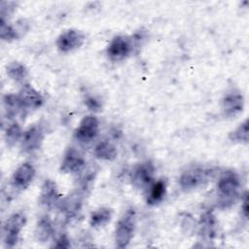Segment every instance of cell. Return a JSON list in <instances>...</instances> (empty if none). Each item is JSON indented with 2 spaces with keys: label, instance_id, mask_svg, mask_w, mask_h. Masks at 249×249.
<instances>
[{
  "label": "cell",
  "instance_id": "6da1fadb",
  "mask_svg": "<svg viewBox=\"0 0 249 249\" xmlns=\"http://www.w3.org/2000/svg\"><path fill=\"white\" fill-rule=\"evenodd\" d=\"M241 186L238 174L232 170H228L220 177L217 190L219 195V204L223 208L231 206L238 197Z\"/></svg>",
  "mask_w": 249,
  "mask_h": 249
},
{
  "label": "cell",
  "instance_id": "7a4b0ae2",
  "mask_svg": "<svg viewBox=\"0 0 249 249\" xmlns=\"http://www.w3.org/2000/svg\"><path fill=\"white\" fill-rule=\"evenodd\" d=\"M136 226V212L133 207L127 208L119 219L115 229V245L125 248L130 243Z\"/></svg>",
  "mask_w": 249,
  "mask_h": 249
},
{
  "label": "cell",
  "instance_id": "3957f363",
  "mask_svg": "<svg viewBox=\"0 0 249 249\" xmlns=\"http://www.w3.org/2000/svg\"><path fill=\"white\" fill-rule=\"evenodd\" d=\"M26 224V216L18 211L10 215L3 224V243L6 248H13L17 245L19 234Z\"/></svg>",
  "mask_w": 249,
  "mask_h": 249
},
{
  "label": "cell",
  "instance_id": "277c9868",
  "mask_svg": "<svg viewBox=\"0 0 249 249\" xmlns=\"http://www.w3.org/2000/svg\"><path fill=\"white\" fill-rule=\"evenodd\" d=\"M212 168L191 167L185 170L179 178V185L185 191L196 189L205 184L213 175Z\"/></svg>",
  "mask_w": 249,
  "mask_h": 249
},
{
  "label": "cell",
  "instance_id": "5b68a950",
  "mask_svg": "<svg viewBox=\"0 0 249 249\" xmlns=\"http://www.w3.org/2000/svg\"><path fill=\"white\" fill-rule=\"evenodd\" d=\"M99 132L98 119L92 115L85 116L75 130V138L84 144L93 141Z\"/></svg>",
  "mask_w": 249,
  "mask_h": 249
},
{
  "label": "cell",
  "instance_id": "8992f818",
  "mask_svg": "<svg viewBox=\"0 0 249 249\" xmlns=\"http://www.w3.org/2000/svg\"><path fill=\"white\" fill-rule=\"evenodd\" d=\"M133 50L132 39L119 35L114 37L107 47L108 57L113 61H121L126 58Z\"/></svg>",
  "mask_w": 249,
  "mask_h": 249
},
{
  "label": "cell",
  "instance_id": "52a82bcc",
  "mask_svg": "<svg viewBox=\"0 0 249 249\" xmlns=\"http://www.w3.org/2000/svg\"><path fill=\"white\" fill-rule=\"evenodd\" d=\"M45 138V129L41 124L30 125L22 134L21 150L26 154H33L38 151Z\"/></svg>",
  "mask_w": 249,
  "mask_h": 249
},
{
  "label": "cell",
  "instance_id": "ba28073f",
  "mask_svg": "<svg viewBox=\"0 0 249 249\" xmlns=\"http://www.w3.org/2000/svg\"><path fill=\"white\" fill-rule=\"evenodd\" d=\"M86 167V159L83 154L74 147H69L62 158L60 170L64 173L78 174L84 171Z\"/></svg>",
  "mask_w": 249,
  "mask_h": 249
},
{
  "label": "cell",
  "instance_id": "9c48e42d",
  "mask_svg": "<svg viewBox=\"0 0 249 249\" xmlns=\"http://www.w3.org/2000/svg\"><path fill=\"white\" fill-rule=\"evenodd\" d=\"M155 166L151 161L138 163L131 171V183L138 189H147L154 183Z\"/></svg>",
  "mask_w": 249,
  "mask_h": 249
},
{
  "label": "cell",
  "instance_id": "30bf717a",
  "mask_svg": "<svg viewBox=\"0 0 249 249\" xmlns=\"http://www.w3.org/2000/svg\"><path fill=\"white\" fill-rule=\"evenodd\" d=\"M85 193L80 188L70 193L67 196L60 199L57 204L58 209L64 214L66 218L75 217L82 209Z\"/></svg>",
  "mask_w": 249,
  "mask_h": 249
},
{
  "label": "cell",
  "instance_id": "8fae6325",
  "mask_svg": "<svg viewBox=\"0 0 249 249\" xmlns=\"http://www.w3.org/2000/svg\"><path fill=\"white\" fill-rule=\"evenodd\" d=\"M85 35L78 29H68L62 32L57 40L56 47L62 53H69L79 49L85 43Z\"/></svg>",
  "mask_w": 249,
  "mask_h": 249
},
{
  "label": "cell",
  "instance_id": "7c38bea8",
  "mask_svg": "<svg viewBox=\"0 0 249 249\" xmlns=\"http://www.w3.org/2000/svg\"><path fill=\"white\" fill-rule=\"evenodd\" d=\"M35 177V168L30 162H23L14 171L11 183L18 191H23L32 183Z\"/></svg>",
  "mask_w": 249,
  "mask_h": 249
},
{
  "label": "cell",
  "instance_id": "4fadbf2b",
  "mask_svg": "<svg viewBox=\"0 0 249 249\" xmlns=\"http://www.w3.org/2000/svg\"><path fill=\"white\" fill-rule=\"evenodd\" d=\"M218 222L212 210L204 211L198 221V231L201 239L205 242H211L217 232Z\"/></svg>",
  "mask_w": 249,
  "mask_h": 249
},
{
  "label": "cell",
  "instance_id": "5bb4252c",
  "mask_svg": "<svg viewBox=\"0 0 249 249\" xmlns=\"http://www.w3.org/2000/svg\"><path fill=\"white\" fill-rule=\"evenodd\" d=\"M222 110L227 117H235L243 111L244 97L239 91L228 92L222 99Z\"/></svg>",
  "mask_w": 249,
  "mask_h": 249
},
{
  "label": "cell",
  "instance_id": "9a60e30c",
  "mask_svg": "<svg viewBox=\"0 0 249 249\" xmlns=\"http://www.w3.org/2000/svg\"><path fill=\"white\" fill-rule=\"evenodd\" d=\"M18 95L25 109H37L40 108L44 103L43 95L27 83L21 86Z\"/></svg>",
  "mask_w": 249,
  "mask_h": 249
},
{
  "label": "cell",
  "instance_id": "2e32d148",
  "mask_svg": "<svg viewBox=\"0 0 249 249\" xmlns=\"http://www.w3.org/2000/svg\"><path fill=\"white\" fill-rule=\"evenodd\" d=\"M40 202L45 207L51 209L57 206L60 201V194L56 183L52 179H46L42 185L40 192Z\"/></svg>",
  "mask_w": 249,
  "mask_h": 249
},
{
  "label": "cell",
  "instance_id": "e0dca14e",
  "mask_svg": "<svg viewBox=\"0 0 249 249\" xmlns=\"http://www.w3.org/2000/svg\"><path fill=\"white\" fill-rule=\"evenodd\" d=\"M54 232L52 219L48 215L39 218L35 227V237L40 242H47Z\"/></svg>",
  "mask_w": 249,
  "mask_h": 249
},
{
  "label": "cell",
  "instance_id": "ac0fdd59",
  "mask_svg": "<svg viewBox=\"0 0 249 249\" xmlns=\"http://www.w3.org/2000/svg\"><path fill=\"white\" fill-rule=\"evenodd\" d=\"M3 106L6 118L14 119L25 110L18 94L7 93L3 97Z\"/></svg>",
  "mask_w": 249,
  "mask_h": 249
},
{
  "label": "cell",
  "instance_id": "d6986e66",
  "mask_svg": "<svg viewBox=\"0 0 249 249\" xmlns=\"http://www.w3.org/2000/svg\"><path fill=\"white\" fill-rule=\"evenodd\" d=\"M7 75L14 82L24 85L26 84V79L28 77V70L23 63L12 61L7 66Z\"/></svg>",
  "mask_w": 249,
  "mask_h": 249
},
{
  "label": "cell",
  "instance_id": "ffe728a7",
  "mask_svg": "<svg viewBox=\"0 0 249 249\" xmlns=\"http://www.w3.org/2000/svg\"><path fill=\"white\" fill-rule=\"evenodd\" d=\"M166 194V183L164 180H158L149 187L147 196V203L149 205H156L160 203Z\"/></svg>",
  "mask_w": 249,
  "mask_h": 249
},
{
  "label": "cell",
  "instance_id": "44dd1931",
  "mask_svg": "<svg viewBox=\"0 0 249 249\" xmlns=\"http://www.w3.org/2000/svg\"><path fill=\"white\" fill-rule=\"evenodd\" d=\"M94 155L97 159L107 161H112L117 158L118 152L116 147L109 141H100L94 148Z\"/></svg>",
  "mask_w": 249,
  "mask_h": 249
},
{
  "label": "cell",
  "instance_id": "7402d4cb",
  "mask_svg": "<svg viewBox=\"0 0 249 249\" xmlns=\"http://www.w3.org/2000/svg\"><path fill=\"white\" fill-rule=\"evenodd\" d=\"M112 218V210L109 207H100L94 210L89 217V225L93 228L105 226Z\"/></svg>",
  "mask_w": 249,
  "mask_h": 249
},
{
  "label": "cell",
  "instance_id": "603a6c76",
  "mask_svg": "<svg viewBox=\"0 0 249 249\" xmlns=\"http://www.w3.org/2000/svg\"><path fill=\"white\" fill-rule=\"evenodd\" d=\"M22 130L18 123H12L5 130V141L9 147L15 146L22 138Z\"/></svg>",
  "mask_w": 249,
  "mask_h": 249
},
{
  "label": "cell",
  "instance_id": "cb8c5ba5",
  "mask_svg": "<svg viewBox=\"0 0 249 249\" xmlns=\"http://www.w3.org/2000/svg\"><path fill=\"white\" fill-rule=\"evenodd\" d=\"M248 133H249V125L248 120L243 121L239 125L230 133V139L235 143L247 144L248 143Z\"/></svg>",
  "mask_w": 249,
  "mask_h": 249
},
{
  "label": "cell",
  "instance_id": "d4e9b609",
  "mask_svg": "<svg viewBox=\"0 0 249 249\" xmlns=\"http://www.w3.org/2000/svg\"><path fill=\"white\" fill-rule=\"evenodd\" d=\"M0 22V37L2 40L11 42L18 38V31L15 27L10 25L4 19H1Z\"/></svg>",
  "mask_w": 249,
  "mask_h": 249
},
{
  "label": "cell",
  "instance_id": "484cf974",
  "mask_svg": "<svg viewBox=\"0 0 249 249\" xmlns=\"http://www.w3.org/2000/svg\"><path fill=\"white\" fill-rule=\"evenodd\" d=\"M17 6L16 2H11V1H2L0 10H1V18H5V16H10L14 11Z\"/></svg>",
  "mask_w": 249,
  "mask_h": 249
},
{
  "label": "cell",
  "instance_id": "4316f807",
  "mask_svg": "<svg viewBox=\"0 0 249 249\" xmlns=\"http://www.w3.org/2000/svg\"><path fill=\"white\" fill-rule=\"evenodd\" d=\"M85 105L90 110V111H93V112H98L101 110L102 108V105H101V102L99 99H97L96 97L94 96H88L86 99H85Z\"/></svg>",
  "mask_w": 249,
  "mask_h": 249
},
{
  "label": "cell",
  "instance_id": "83f0119b",
  "mask_svg": "<svg viewBox=\"0 0 249 249\" xmlns=\"http://www.w3.org/2000/svg\"><path fill=\"white\" fill-rule=\"evenodd\" d=\"M70 246H71L70 239L65 233L60 234L55 239V242H53V244L52 245V247H55V248H69Z\"/></svg>",
  "mask_w": 249,
  "mask_h": 249
},
{
  "label": "cell",
  "instance_id": "f1b7e54d",
  "mask_svg": "<svg viewBox=\"0 0 249 249\" xmlns=\"http://www.w3.org/2000/svg\"><path fill=\"white\" fill-rule=\"evenodd\" d=\"M241 201H242L241 212H242V215L244 216V218L247 219V217H248V194H247V192L244 193V196H243V198L241 199Z\"/></svg>",
  "mask_w": 249,
  "mask_h": 249
}]
</instances>
